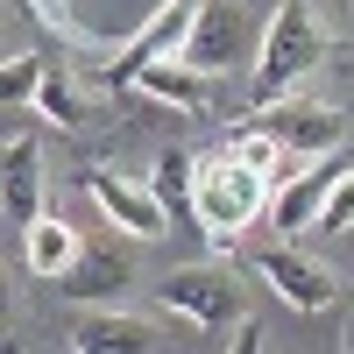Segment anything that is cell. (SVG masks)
<instances>
[{"label": "cell", "mask_w": 354, "mask_h": 354, "mask_svg": "<svg viewBox=\"0 0 354 354\" xmlns=\"http://www.w3.org/2000/svg\"><path fill=\"white\" fill-rule=\"evenodd\" d=\"M227 156H234V163H248L255 177H277V170H283V149H277V142H270V135H262L255 121H248L241 135H234V142H227Z\"/></svg>", "instance_id": "cell-18"}, {"label": "cell", "mask_w": 354, "mask_h": 354, "mask_svg": "<svg viewBox=\"0 0 354 354\" xmlns=\"http://www.w3.org/2000/svg\"><path fill=\"white\" fill-rule=\"evenodd\" d=\"M36 8V21H50V28H71V0H28Z\"/></svg>", "instance_id": "cell-21"}, {"label": "cell", "mask_w": 354, "mask_h": 354, "mask_svg": "<svg viewBox=\"0 0 354 354\" xmlns=\"http://www.w3.org/2000/svg\"><path fill=\"white\" fill-rule=\"evenodd\" d=\"M71 354H78V347H71Z\"/></svg>", "instance_id": "cell-25"}, {"label": "cell", "mask_w": 354, "mask_h": 354, "mask_svg": "<svg viewBox=\"0 0 354 354\" xmlns=\"http://www.w3.org/2000/svg\"><path fill=\"white\" fill-rule=\"evenodd\" d=\"M347 170H354V149H326V156H312V170H298L290 185L270 192V220H277L283 234L312 227V220H319V205H326V192L340 185Z\"/></svg>", "instance_id": "cell-7"}, {"label": "cell", "mask_w": 354, "mask_h": 354, "mask_svg": "<svg viewBox=\"0 0 354 354\" xmlns=\"http://www.w3.org/2000/svg\"><path fill=\"white\" fill-rule=\"evenodd\" d=\"M71 347L78 354H163V333L121 305H85L71 326Z\"/></svg>", "instance_id": "cell-10"}, {"label": "cell", "mask_w": 354, "mask_h": 354, "mask_svg": "<svg viewBox=\"0 0 354 354\" xmlns=\"http://www.w3.org/2000/svg\"><path fill=\"white\" fill-rule=\"evenodd\" d=\"M15 312V290H8V270H0V319Z\"/></svg>", "instance_id": "cell-22"}, {"label": "cell", "mask_w": 354, "mask_h": 354, "mask_svg": "<svg viewBox=\"0 0 354 354\" xmlns=\"http://www.w3.org/2000/svg\"><path fill=\"white\" fill-rule=\"evenodd\" d=\"M163 305H170L177 319H192L198 333H227L234 319H248V312H241V283H234L227 270H205V262L163 277Z\"/></svg>", "instance_id": "cell-4"}, {"label": "cell", "mask_w": 354, "mask_h": 354, "mask_svg": "<svg viewBox=\"0 0 354 354\" xmlns=\"http://www.w3.org/2000/svg\"><path fill=\"white\" fill-rule=\"evenodd\" d=\"M192 8H198V0H163V8H156V15H149V21H142L135 36L121 43V57H113V64H100V78L113 85V93H128V78H135L142 64H156V57H170L177 43H185Z\"/></svg>", "instance_id": "cell-9"}, {"label": "cell", "mask_w": 354, "mask_h": 354, "mask_svg": "<svg viewBox=\"0 0 354 354\" xmlns=\"http://www.w3.org/2000/svg\"><path fill=\"white\" fill-rule=\"evenodd\" d=\"M262 205H270V177H255L248 163H234L227 149L205 156V163H192V227L213 248H234V234H241Z\"/></svg>", "instance_id": "cell-2"}, {"label": "cell", "mask_w": 354, "mask_h": 354, "mask_svg": "<svg viewBox=\"0 0 354 354\" xmlns=\"http://www.w3.org/2000/svg\"><path fill=\"white\" fill-rule=\"evenodd\" d=\"M128 255L113 248V241H100V248H78V262L64 277H57V290H64L71 305H121V290H128Z\"/></svg>", "instance_id": "cell-11"}, {"label": "cell", "mask_w": 354, "mask_h": 354, "mask_svg": "<svg viewBox=\"0 0 354 354\" xmlns=\"http://www.w3.org/2000/svg\"><path fill=\"white\" fill-rule=\"evenodd\" d=\"M340 340H347V354H354V319H347V333H340Z\"/></svg>", "instance_id": "cell-24"}, {"label": "cell", "mask_w": 354, "mask_h": 354, "mask_svg": "<svg viewBox=\"0 0 354 354\" xmlns=\"http://www.w3.org/2000/svg\"><path fill=\"white\" fill-rule=\"evenodd\" d=\"M255 128L277 142L283 156H326L340 149V113L333 106H312V100H270V106H255Z\"/></svg>", "instance_id": "cell-5"}, {"label": "cell", "mask_w": 354, "mask_h": 354, "mask_svg": "<svg viewBox=\"0 0 354 354\" xmlns=\"http://www.w3.org/2000/svg\"><path fill=\"white\" fill-rule=\"evenodd\" d=\"M36 85H43V57L36 50L0 57V106H36Z\"/></svg>", "instance_id": "cell-17"}, {"label": "cell", "mask_w": 354, "mask_h": 354, "mask_svg": "<svg viewBox=\"0 0 354 354\" xmlns=\"http://www.w3.org/2000/svg\"><path fill=\"white\" fill-rule=\"evenodd\" d=\"M255 277L277 290L283 305H298V312H333L340 305V277L326 270V262H312V255H298V248H262L255 255Z\"/></svg>", "instance_id": "cell-6"}, {"label": "cell", "mask_w": 354, "mask_h": 354, "mask_svg": "<svg viewBox=\"0 0 354 354\" xmlns=\"http://www.w3.org/2000/svg\"><path fill=\"white\" fill-rule=\"evenodd\" d=\"M78 185L93 192V205L128 234V241H156V234H170V213L149 198V185H128V177H113V170H85Z\"/></svg>", "instance_id": "cell-8"}, {"label": "cell", "mask_w": 354, "mask_h": 354, "mask_svg": "<svg viewBox=\"0 0 354 354\" xmlns=\"http://www.w3.org/2000/svg\"><path fill=\"white\" fill-rule=\"evenodd\" d=\"M312 227H319V234H347V227H354V170L326 192V205H319V220H312Z\"/></svg>", "instance_id": "cell-19"}, {"label": "cell", "mask_w": 354, "mask_h": 354, "mask_svg": "<svg viewBox=\"0 0 354 354\" xmlns=\"http://www.w3.org/2000/svg\"><path fill=\"white\" fill-rule=\"evenodd\" d=\"M36 113H43V121H57V128H78L85 121V113H78V93H71V71L64 64H43V85H36Z\"/></svg>", "instance_id": "cell-16"}, {"label": "cell", "mask_w": 354, "mask_h": 354, "mask_svg": "<svg viewBox=\"0 0 354 354\" xmlns=\"http://www.w3.org/2000/svg\"><path fill=\"white\" fill-rule=\"evenodd\" d=\"M0 354H28V347H15V340H0Z\"/></svg>", "instance_id": "cell-23"}, {"label": "cell", "mask_w": 354, "mask_h": 354, "mask_svg": "<svg viewBox=\"0 0 354 354\" xmlns=\"http://www.w3.org/2000/svg\"><path fill=\"white\" fill-rule=\"evenodd\" d=\"M128 93L163 100V106H177V113H205V106H213V78L192 71V64H177V57H156V64H142V71L128 78Z\"/></svg>", "instance_id": "cell-13"}, {"label": "cell", "mask_w": 354, "mask_h": 354, "mask_svg": "<svg viewBox=\"0 0 354 354\" xmlns=\"http://www.w3.org/2000/svg\"><path fill=\"white\" fill-rule=\"evenodd\" d=\"M149 198L163 205V213H185V220H192V156H185V149H163V156H156Z\"/></svg>", "instance_id": "cell-15"}, {"label": "cell", "mask_w": 354, "mask_h": 354, "mask_svg": "<svg viewBox=\"0 0 354 354\" xmlns=\"http://www.w3.org/2000/svg\"><path fill=\"white\" fill-rule=\"evenodd\" d=\"M319 57H333L326 21L312 15V0H283V8L270 15V28H262V50H255V85H248L255 106L298 93V85L319 71Z\"/></svg>", "instance_id": "cell-1"}, {"label": "cell", "mask_w": 354, "mask_h": 354, "mask_svg": "<svg viewBox=\"0 0 354 354\" xmlns=\"http://www.w3.org/2000/svg\"><path fill=\"white\" fill-rule=\"evenodd\" d=\"M78 227L71 220H57V213H36V220H28V270H36L43 283H57V277H64L71 270V262H78Z\"/></svg>", "instance_id": "cell-14"}, {"label": "cell", "mask_w": 354, "mask_h": 354, "mask_svg": "<svg viewBox=\"0 0 354 354\" xmlns=\"http://www.w3.org/2000/svg\"><path fill=\"white\" fill-rule=\"evenodd\" d=\"M0 213L15 227H28L43 213V149H36V135H21V142L0 149Z\"/></svg>", "instance_id": "cell-12"}, {"label": "cell", "mask_w": 354, "mask_h": 354, "mask_svg": "<svg viewBox=\"0 0 354 354\" xmlns=\"http://www.w3.org/2000/svg\"><path fill=\"white\" fill-rule=\"evenodd\" d=\"M227 354H262V326H255V319H234V340H227Z\"/></svg>", "instance_id": "cell-20"}, {"label": "cell", "mask_w": 354, "mask_h": 354, "mask_svg": "<svg viewBox=\"0 0 354 354\" xmlns=\"http://www.w3.org/2000/svg\"><path fill=\"white\" fill-rule=\"evenodd\" d=\"M170 57H177V64H192V71H205V78H227L241 57H255V50H248V15H241V0H198L192 21H185V43H177Z\"/></svg>", "instance_id": "cell-3"}]
</instances>
